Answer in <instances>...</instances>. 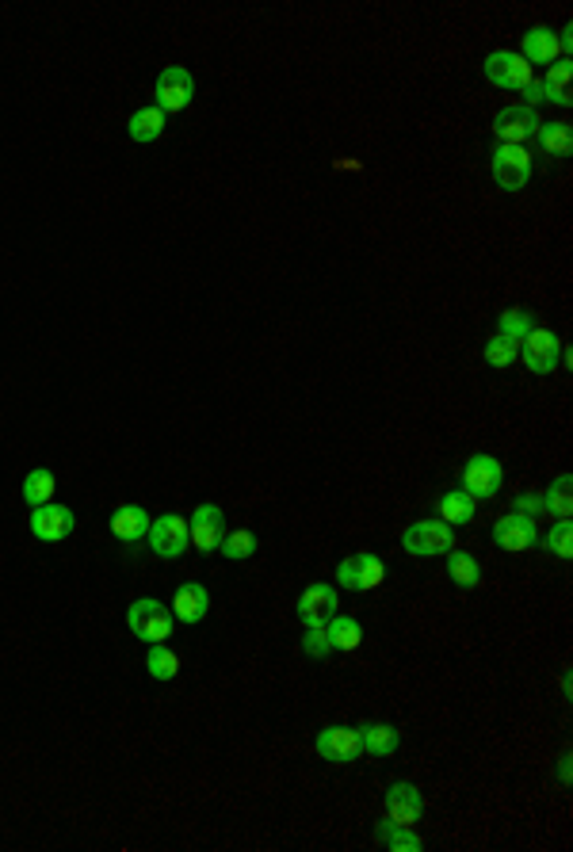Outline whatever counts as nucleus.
Listing matches in <instances>:
<instances>
[{
  "instance_id": "obj_1",
  "label": "nucleus",
  "mask_w": 573,
  "mask_h": 852,
  "mask_svg": "<svg viewBox=\"0 0 573 852\" xmlns=\"http://www.w3.org/2000/svg\"><path fill=\"white\" fill-rule=\"evenodd\" d=\"M172 623H176V616H172V608H165L161 600H134L127 608V627L138 635L142 642H165L172 635Z\"/></svg>"
},
{
  "instance_id": "obj_2",
  "label": "nucleus",
  "mask_w": 573,
  "mask_h": 852,
  "mask_svg": "<svg viewBox=\"0 0 573 852\" xmlns=\"http://www.w3.org/2000/svg\"><path fill=\"white\" fill-rule=\"evenodd\" d=\"M455 547V528L444 520H417L402 532V551L413 558H432V554H447Z\"/></svg>"
},
{
  "instance_id": "obj_3",
  "label": "nucleus",
  "mask_w": 573,
  "mask_h": 852,
  "mask_svg": "<svg viewBox=\"0 0 573 852\" xmlns=\"http://www.w3.org/2000/svg\"><path fill=\"white\" fill-rule=\"evenodd\" d=\"M489 172L501 192H520L531 180V153L524 146H497L489 157Z\"/></svg>"
},
{
  "instance_id": "obj_4",
  "label": "nucleus",
  "mask_w": 573,
  "mask_h": 852,
  "mask_svg": "<svg viewBox=\"0 0 573 852\" xmlns=\"http://www.w3.org/2000/svg\"><path fill=\"white\" fill-rule=\"evenodd\" d=\"M482 73H486L489 85L497 88H509V92H524V88L535 81L531 77V65L520 58V54H512V50H493L482 65Z\"/></svg>"
},
{
  "instance_id": "obj_5",
  "label": "nucleus",
  "mask_w": 573,
  "mask_h": 852,
  "mask_svg": "<svg viewBox=\"0 0 573 852\" xmlns=\"http://www.w3.org/2000/svg\"><path fill=\"white\" fill-rule=\"evenodd\" d=\"M382 577H386V566L375 554H348L337 566V585L340 589H352V593H367V589H379Z\"/></svg>"
},
{
  "instance_id": "obj_6",
  "label": "nucleus",
  "mask_w": 573,
  "mask_h": 852,
  "mask_svg": "<svg viewBox=\"0 0 573 852\" xmlns=\"http://www.w3.org/2000/svg\"><path fill=\"white\" fill-rule=\"evenodd\" d=\"M520 356H524V367L535 371V375H551L554 367L562 363V337L551 333V329H531L528 337L520 341Z\"/></svg>"
},
{
  "instance_id": "obj_7",
  "label": "nucleus",
  "mask_w": 573,
  "mask_h": 852,
  "mask_svg": "<svg viewBox=\"0 0 573 852\" xmlns=\"http://www.w3.org/2000/svg\"><path fill=\"white\" fill-rule=\"evenodd\" d=\"M188 543H191L188 520L176 516V512H165V516H157L149 524V547H153L157 558H180V554L188 551Z\"/></svg>"
},
{
  "instance_id": "obj_8",
  "label": "nucleus",
  "mask_w": 573,
  "mask_h": 852,
  "mask_svg": "<svg viewBox=\"0 0 573 852\" xmlns=\"http://www.w3.org/2000/svg\"><path fill=\"white\" fill-rule=\"evenodd\" d=\"M535 130H539L535 107L512 104V107H501V111L493 115V134L501 138V146H524L528 138H535Z\"/></svg>"
},
{
  "instance_id": "obj_9",
  "label": "nucleus",
  "mask_w": 573,
  "mask_h": 852,
  "mask_svg": "<svg viewBox=\"0 0 573 852\" xmlns=\"http://www.w3.org/2000/svg\"><path fill=\"white\" fill-rule=\"evenodd\" d=\"M501 482H505V470H501V463L493 455H486V451L470 455L467 467H463V493H470L474 501L478 497H497Z\"/></svg>"
},
{
  "instance_id": "obj_10",
  "label": "nucleus",
  "mask_w": 573,
  "mask_h": 852,
  "mask_svg": "<svg viewBox=\"0 0 573 852\" xmlns=\"http://www.w3.org/2000/svg\"><path fill=\"white\" fill-rule=\"evenodd\" d=\"M318 757L333 765H352L363 757L360 730L356 726H325L318 734Z\"/></svg>"
},
{
  "instance_id": "obj_11",
  "label": "nucleus",
  "mask_w": 573,
  "mask_h": 852,
  "mask_svg": "<svg viewBox=\"0 0 573 852\" xmlns=\"http://www.w3.org/2000/svg\"><path fill=\"white\" fill-rule=\"evenodd\" d=\"M195 100V81L184 65H169L161 69L157 77V107L169 115V111H184V107Z\"/></svg>"
},
{
  "instance_id": "obj_12",
  "label": "nucleus",
  "mask_w": 573,
  "mask_h": 852,
  "mask_svg": "<svg viewBox=\"0 0 573 852\" xmlns=\"http://www.w3.org/2000/svg\"><path fill=\"white\" fill-rule=\"evenodd\" d=\"M298 619L306 623V627H325L329 619L337 616V589L329 585V581H314L302 597H298Z\"/></svg>"
},
{
  "instance_id": "obj_13",
  "label": "nucleus",
  "mask_w": 573,
  "mask_h": 852,
  "mask_svg": "<svg viewBox=\"0 0 573 852\" xmlns=\"http://www.w3.org/2000/svg\"><path fill=\"white\" fill-rule=\"evenodd\" d=\"M188 535L203 554L218 551L222 539H226V516H222V509H218V505H199V509L191 512Z\"/></svg>"
},
{
  "instance_id": "obj_14",
  "label": "nucleus",
  "mask_w": 573,
  "mask_h": 852,
  "mask_svg": "<svg viewBox=\"0 0 573 852\" xmlns=\"http://www.w3.org/2000/svg\"><path fill=\"white\" fill-rule=\"evenodd\" d=\"M382 807H386V818H390V822H398V826H417L421 814H425V795L413 788V784H390Z\"/></svg>"
},
{
  "instance_id": "obj_15",
  "label": "nucleus",
  "mask_w": 573,
  "mask_h": 852,
  "mask_svg": "<svg viewBox=\"0 0 573 852\" xmlns=\"http://www.w3.org/2000/svg\"><path fill=\"white\" fill-rule=\"evenodd\" d=\"M77 528V520H73V512L65 509V505H39V509H31V532L35 539H43V543H62L69 539Z\"/></svg>"
},
{
  "instance_id": "obj_16",
  "label": "nucleus",
  "mask_w": 573,
  "mask_h": 852,
  "mask_svg": "<svg viewBox=\"0 0 573 852\" xmlns=\"http://www.w3.org/2000/svg\"><path fill=\"white\" fill-rule=\"evenodd\" d=\"M535 539H539L535 520H531V516H520V512L501 516V520L493 524V543H497L501 551L520 554V551H528V547H535Z\"/></svg>"
},
{
  "instance_id": "obj_17",
  "label": "nucleus",
  "mask_w": 573,
  "mask_h": 852,
  "mask_svg": "<svg viewBox=\"0 0 573 852\" xmlns=\"http://www.w3.org/2000/svg\"><path fill=\"white\" fill-rule=\"evenodd\" d=\"M211 612V593L203 589V585H180L176 589V597H172V616L180 619V623H203Z\"/></svg>"
},
{
  "instance_id": "obj_18",
  "label": "nucleus",
  "mask_w": 573,
  "mask_h": 852,
  "mask_svg": "<svg viewBox=\"0 0 573 852\" xmlns=\"http://www.w3.org/2000/svg\"><path fill=\"white\" fill-rule=\"evenodd\" d=\"M558 35H554L551 27H531L528 35H524V43H520V58L528 65H554L558 62Z\"/></svg>"
},
{
  "instance_id": "obj_19",
  "label": "nucleus",
  "mask_w": 573,
  "mask_h": 852,
  "mask_svg": "<svg viewBox=\"0 0 573 852\" xmlns=\"http://www.w3.org/2000/svg\"><path fill=\"white\" fill-rule=\"evenodd\" d=\"M111 535L123 543H138L149 535V512L142 505H123L111 512Z\"/></svg>"
},
{
  "instance_id": "obj_20",
  "label": "nucleus",
  "mask_w": 573,
  "mask_h": 852,
  "mask_svg": "<svg viewBox=\"0 0 573 852\" xmlns=\"http://www.w3.org/2000/svg\"><path fill=\"white\" fill-rule=\"evenodd\" d=\"M356 730H360L363 753H371V757H390V753H398V746H402L398 726H390V723H363V726H356Z\"/></svg>"
},
{
  "instance_id": "obj_21",
  "label": "nucleus",
  "mask_w": 573,
  "mask_h": 852,
  "mask_svg": "<svg viewBox=\"0 0 573 852\" xmlns=\"http://www.w3.org/2000/svg\"><path fill=\"white\" fill-rule=\"evenodd\" d=\"M130 138L134 142H142V146H149V142H157L161 134H165V111L157 104H149V107H138L134 115H130Z\"/></svg>"
},
{
  "instance_id": "obj_22",
  "label": "nucleus",
  "mask_w": 573,
  "mask_h": 852,
  "mask_svg": "<svg viewBox=\"0 0 573 852\" xmlns=\"http://www.w3.org/2000/svg\"><path fill=\"white\" fill-rule=\"evenodd\" d=\"M570 81H573V65L570 58H558L554 65H547V81H543V100H551L558 107H570Z\"/></svg>"
},
{
  "instance_id": "obj_23",
  "label": "nucleus",
  "mask_w": 573,
  "mask_h": 852,
  "mask_svg": "<svg viewBox=\"0 0 573 852\" xmlns=\"http://www.w3.org/2000/svg\"><path fill=\"white\" fill-rule=\"evenodd\" d=\"M325 639H329L333 650H344V654H348V650H356L363 642V627L352 616H333L325 623Z\"/></svg>"
},
{
  "instance_id": "obj_24",
  "label": "nucleus",
  "mask_w": 573,
  "mask_h": 852,
  "mask_svg": "<svg viewBox=\"0 0 573 852\" xmlns=\"http://www.w3.org/2000/svg\"><path fill=\"white\" fill-rule=\"evenodd\" d=\"M535 138H539L543 153H551V157H570V153H573V130H570V123H539Z\"/></svg>"
},
{
  "instance_id": "obj_25",
  "label": "nucleus",
  "mask_w": 573,
  "mask_h": 852,
  "mask_svg": "<svg viewBox=\"0 0 573 852\" xmlns=\"http://www.w3.org/2000/svg\"><path fill=\"white\" fill-rule=\"evenodd\" d=\"M447 577L459 585V589H474L478 581H482V566H478V558H470L467 551H447Z\"/></svg>"
},
{
  "instance_id": "obj_26",
  "label": "nucleus",
  "mask_w": 573,
  "mask_h": 852,
  "mask_svg": "<svg viewBox=\"0 0 573 852\" xmlns=\"http://www.w3.org/2000/svg\"><path fill=\"white\" fill-rule=\"evenodd\" d=\"M543 501V512H554L558 520H570L573 512V478L570 474H558L551 482V490L539 497Z\"/></svg>"
},
{
  "instance_id": "obj_27",
  "label": "nucleus",
  "mask_w": 573,
  "mask_h": 852,
  "mask_svg": "<svg viewBox=\"0 0 573 852\" xmlns=\"http://www.w3.org/2000/svg\"><path fill=\"white\" fill-rule=\"evenodd\" d=\"M54 490H58V482H54V474H50L46 467L31 470V474L23 478V501H27L31 509L50 505V501H54Z\"/></svg>"
},
{
  "instance_id": "obj_28",
  "label": "nucleus",
  "mask_w": 573,
  "mask_h": 852,
  "mask_svg": "<svg viewBox=\"0 0 573 852\" xmlns=\"http://www.w3.org/2000/svg\"><path fill=\"white\" fill-rule=\"evenodd\" d=\"M440 520L444 524H451V528H463V524H470L474 520V497L463 490H451L440 497Z\"/></svg>"
},
{
  "instance_id": "obj_29",
  "label": "nucleus",
  "mask_w": 573,
  "mask_h": 852,
  "mask_svg": "<svg viewBox=\"0 0 573 852\" xmlns=\"http://www.w3.org/2000/svg\"><path fill=\"white\" fill-rule=\"evenodd\" d=\"M379 841H382V845H386L390 852H421V849H425V841H421L417 833L409 830V826H398V822H390V818H382Z\"/></svg>"
},
{
  "instance_id": "obj_30",
  "label": "nucleus",
  "mask_w": 573,
  "mask_h": 852,
  "mask_svg": "<svg viewBox=\"0 0 573 852\" xmlns=\"http://www.w3.org/2000/svg\"><path fill=\"white\" fill-rule=\"evenodd\" d=\"M146 669L153 681H172L176 673H180V658L172 654L169 646H161V642H153L146 654Z\"/></svg>"
},
{
  "instance_id": "obj_31",
  "label": "nucleus",
  "mask_w": 573,
  "mask_h": 852,
  "mask_svg": "<svg viewBox=\"0 0 573 852\" xmlns=\"http://www.w3.org/2000/svg\"><path fill=\"white\" fill-rule=\"evenodd\" d=\"M531 329H535V321H531L528 310H520V306H512V310H505L501 318H497V333L501 337H509V341H524Z\"/></svg>"
},
{
  "instance_id": "obj_32",
  "label": "nucleus",
  "mask_w": 573,
  "mask_h": 852,
  "mask_svg": "<svg viewBox=\"0 0 573 852\" xmlns=\"http://www.w3.org/2000/svg\"><path fill=\"white\" fill-rule=\"evenodd\" d=\"M516 356H520V344L509 341V337H489L486 341V363L489 367H512L516 363Z\"/></svg>"
},
{
  "instance_id": "obj_33",
  "label": "nucleus",
  "mask_w": 573,
  "mask_h": 852,
  "mask_svg": "<svg viewBox=\"0 0 573 852\" xmlns=\"http://www.w3.org/2000/svg\"><path fill=\"white\" fill-rule=\"evenodd\" d=\"M218 554H226V558H234V562H241V558H253L256 554V535L253 532H226V539H222V547H218Z\"/></svg>"
},
{
  "instance_id": "obj_34",
  "label": "nucleus",
  "mask_w": 573,
  "mask_h": 852,
  "mask_svg": "<svg viewBox=\"0 0 573 852\" xmlns=\"http://www.w3.org/2000/svg\"><path fill=\"white\" fill-rule=\"evenodd\" d=\"M543 547L554 554V558H573V524L570 520H558L547 539H543Z\"/></svg>"
},
{
  "instance_id": "obj_35",
  "label": "nucleus",
  "mask_w": 573,
  "mask_h": 852,
  "mask_svg": "<svg viewBox=\"0 0 573 852\" xmlns=\"http://www.w3.org/2000/svg\"><path fill=\"white\" fill-rule=\"evenodd\" d=\"M302 650H306L310 658H325V654H333V646H329V639H325V627H306Z\"/></svg>"
},
{
  "instance_id": "obj_36",
  "label": "nucleus",
  "mask_w": 573,
  "mask_h": 852,
  "mask_svg": "<svg viewBox=\"0 0 573 852\" xmlns=\"http://www.w3.org/2000/svg\"><path fill=\"white\" fill-rule=\"evenodd\" d=\"M512 509L520 512V516H531V520H535V516L543 512V501H539V497H531V493H520V497L512 501Z\"/></svg>"
},
{
  "instance_id": "obj_37",
  "label": "nucleus",
  "mask_w": 573,
  "mask_h": 852,
  "mask_svg": "<svg viewBox=\"0 0 573 852\" xmlns=\"http://www.w3.org/2000/svg\"><path fill=\"white\" fill-rule=\"evenodd\" d=\"M535 104H543V81H531V85L524 88V107H535Z\"/></svg>"
}]
</instances>
